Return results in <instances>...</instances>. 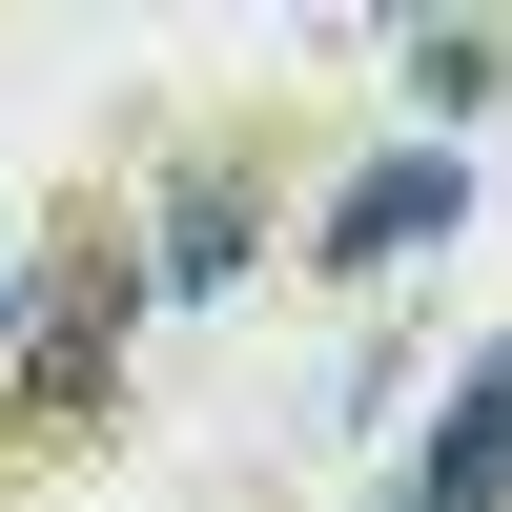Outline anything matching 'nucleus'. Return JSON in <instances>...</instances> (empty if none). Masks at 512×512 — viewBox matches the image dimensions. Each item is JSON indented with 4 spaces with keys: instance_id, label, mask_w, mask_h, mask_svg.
<instances>
[{
    "instance_id": "1",
    "label": "nucleus",
    "mask_w": 512,
    "mask_h": 512,
    "mask_svg": "<svg viewBox=\"0 0 512 512\" xmlns=\"http://www.w3.org/2000/svg\"><path fill=\"white\" fill-rule=\"evenodd\" d=\"M144 226L123 205H62L21 267V349H0V492L21 472H82V451L123 431V349H144Z\"/></svg>"
},
{
    "instance_id": "2",
    "label": "nucleus",
    "mask_w": 512,
    "mask_h": 512,
    "mask_svg": "<svg viewBox=\"0 0 512 512\" xmlns=\"http://www.w3.org/2000/svg\"><path fill=\"white\" fill-rule=\"evenodd\" d=\"M267 185H287L267 103H226L185 164H164V205H123V226H144V287H246L267 267Z\"/></svg>"
},
{
    "instance_id": "3",
    "label": "nucleus",
    "mask_w": 512,
    "mask_h": 512,
    "mask_svg": "<svg viewBox=\"0 0 512 512\" xmlns=\"http://www.w3.org/2000/svg\"><path fill=\"white\" fill-rule=\"evenodd\" d=\"M451 226H472V164H451V144H390V164H349V185H328L308 267H328V287H390V267H431Z\"/></svg>"
},
{
    "instance_id": "4",
    "label": "nucleus",
    "mask_w": 512,
    "mask_h": 512,
    "mask_svg": "<svg viewBox=\"0 0 512 512\" xmlns=\"http://www.w3.org/2000/svg\"><path fill=\"white\" fill-rule=\"evenodd\" d=\"M390 512H512V349H472V390L431 410V472H410Z\"/></svg>"
},
{
    "instance_id": "5",
    "label": "nucleus",
    "mask_w": 512,
    "mask_h": 512,
    "mask_svg": "<svg viewBox=\"0 0 512 512\" xmlns=\"http://www.w3.org/2000/svg\"><path fill=\"white\" fill-rule=\"evenodd\" d=\"M410 82H431V123H472L512 82V21H410Z\"/></svg>"
}]
</instances>
